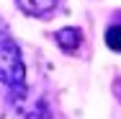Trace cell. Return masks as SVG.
I'll use <instances>...</instances> for the list:
<instances>
[{
    "label": "cell",
    "instance_id": "1",
    "mask_svg": "<svg viewBox=\"0 0 121 119\" xmlns=\"http://www.w3.org/2000/svg\"><path fill=\"white\" fill-rule=\"evenodd\" d=\"M0 83L10 91V96L26 93V67L18 44L8 36L0 34Z\"/></svg>",
    "mask_w": 121,
    "mask_h": 119
},
{
    "label": "cell",
    "instance_id": "2",
    "mask_svg": "<svg viewBox=\"0 0 121 119\" xmlns=\"http://www.w3.org/2000/svg\"><path fill=\"white\" fill-rule=\"evenodd\" d=\"M54 39H57L59 49H65L67 54H72V52H77V47L82 44V31H80V29H75V26H70V29L57 31V34H54Z\"/></svg>",
    "mask_w": 121,
    "mask_h": 119
},
{
    "label": "cell",
    "instance_id": "3",
    "mask_svg": "<svg viewBox=\"0 0 121 119\" xmlns=\"http://www.w3.org/2000/svg\"><path fill=\"white\" fill-rule=\"evenodd\" d=\"M18 8L28 16H47L49 10H54L57 0H16Z\"/></svg>",
    "mask_w": 121,
    "mask_h": 119
},
{
    "label": "cell",
    "instance_id": "4",
    "mask_svg": "<svg viewBox=\"0 0 121 119\" xmlns=\"http://www.w3.org/2000/svg\"><path fill=\"white\" fill-rule=\"evenodd\" d=\"M106 47L113 49V52H121V24H113L106 29Z\"/></svg>",
    "mask_w": 121,
    "mask_h": 119
}]
</instances>
